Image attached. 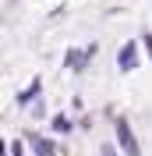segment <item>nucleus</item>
Instances as JSON below:
<instances>
[{
  "instance_id": "obj_4",
  "label": "nucleus",
  "mask_w": 152,
  "mask_h": 156,
  "mask_svg": "<svg viewBox=\"0 0 152 156\" xmlns=\"http://www.w3.org/2000/svg\"><path fill=\"white\" fill-rule=\"evenodd\" d=\"M92 53H95V46H88L85 53H67V57H64V64H67V68H74V71H81V64H85Z\"/></svg>"
},
{
  "instance_id": "obj_9",
  "label": "nucleus",
  "mask_w": 152,
  "mask_h": 156,
  "mask_svg": "<svg viewBox=\"0 0 152 156\" xmlns=\"http://www.w3.org/2000/svg\"><path fill=\"white\" fill-rule=\"evenodd\" d=\"M145 43H149V53H152V36H149V39H145Z\"/></svg>"
},
{
  "instance_id": "obj_1",
  "label": "nucleus",
  "mask_w": 152,
  "mask_h": 156,
  "mask_svg": "<svg viewBox=\"0 0 152 156\" xmlns=\"http://www.w3.org/2000/svg\"><path fill=\"white\" fill-rule=\"evenodd\" d=\"M113 131H117V146L124 149V156H142V149H138V138H134L131 124H127L124 117H117V124H113Z\"/></svg>"
},
{
  "instance_id": "obj_7",
  "label": "nucleus",
  "mask_w": 152,
  "mask_h": 156,
  "mask_svg": "<svg viewBox=\"0 0 152 156\" xmlns=\"http://www.w3.org/2000/svg\"><path fill=\"white\" fill-rule=\"evenodd\" d=\"M99 153H103V156H117V149H113V146H103Z\"/></svg>"
},
{
  "instance_id": "obj_3",
  "label": "nucleus",
  "mask_w": 152,
  "mask_h": 156,
  "mask_svg": "<svg viewBox=\"0 0 152 156\" xmlns=\"http://www.w3.org/2000/svg\"><path fill=\"white\" fill-rule=\"evenodd\" d=\"M25 142L32 146V153H36V156H57V149H53V142H50V138H43V135H29Z\"/></svg>"
},
{
  "instance_id": "obj_6",
  "label": "nucleus",
  "mask_w": 152,
  "mask_h": 156,
  "mask_svg": "<svg viewBox=\"0 0 152 156\" xmlns=\"http://www.w3.org/2000/svg\"><path fill=\"white\" fill-rule=\"evenodd\" d=\"M36 96H39V78H36V82H32V85H29V89H25V92L18 96V103H21V107H29Z\"/></svg>"
},
{
  "instance_id": "obj_5",
  "label": "nucleus",
  "mask_w": 152,
  "mask_h": 156,
  "mask_svg": "<svg viewBox=\"0 0 152 156\" xmlns=\"http://www.w3.org/2000/svg\"><path fill=\"white\" fill-rule=\"evenodd\" d=\"M50 128H53V131H57V135H67V131H71V117H64V114H57V117H53V121H50Z\"/></svg>"
},
{
  "instance_id": "obj_2",
  "label": "nucleus",
  "mask_w": 152,
  "mask_h": 156,
  "mask_svg": "<svg viewBox=\"0 0 152 156\" xmlns=\"http://www.w3.org/2000/svg\"><path fill=\"white\" fill-rule=\"evenodd\" d=\"M117 64H120V71H131L134 64H138V50H134V43H124V46H120Z\"/></svg>"
},
{
  "instance_id": "obj_10",
  "label": "nucleus",
  "mask_w": 152,
  "mask_h": 156,
  "mask_svg": "<svg viewBox=\"0 0 152 156\" xmlns=\"http://www.w3.org/2000/svg\"><path fill=\"white\" fill-rule=\"evenodd\" d=\"M0 156H4V138H0Z\"/></svg>"
},
{
  "instance_id": "obj_8",
  "label": "nucleus",
  "mask_w": 152,
  "mask_h": 156,
  "mask_svg": "<svg viewBox=\"0 0 152 156\" xmlns=\"http://www.w3.org/2000/svg\"><path fill=\"white\" fill-rule=\"evenodd\" d=\"M14 156H25V153H21V142H18V146H14Z\"/></svg>"
}]
</instances>
